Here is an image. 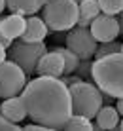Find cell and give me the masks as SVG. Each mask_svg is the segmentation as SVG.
I'll use <instances>...</instances> for the list:
<instances>
[{"instance_id":"obj_1","label":"cell","mask_w":123,"mask_h":131,"mask_svg":"<svg viewBox=\"0 0 123 131\" xmlns=\"http://www.w3.org/2000/svg\"><path fill=\"white\" fill-rule=\"evenodd\" d=\"M29 118L47 129H63L72 116L70 89L57 76H36L21 91Z\"/></svg>"},{"instance_id":"obj_2","label":"cell","mask_w":123,"mask_h":131,"mask_svg":"<svg viewBox=\"0 0 123 131\" xmlns=\"http://www.w3.org/2000/svg\"><path fill=\"white\" fill-rule=\"evenodd\" d=\"M91 78L95 85L114 99H123V53H110L91 63Z\"/></svg>"},{"instance_id":"obj_3","label":"cell","mask_w":123,"mask_h":131,"mask_svg":"<svg viewBox=\"0 0 123 131\" xmlns=\"http://www.w3.org/2000/svg\"><path fill=\"white\" fill-rule=\"evenodd\" d=\"M80 17L76 0H49L42 6V19L51 32L74 29Z\"/></svg>"},{"instance_id":"obj_4","label":"cell","mask_w":123,"mask_h":131,"mask_svg":"<svg viewBox=\"0 0 123 131\" xmlns=\"http://www.w3.org/2000/svg\"><path fill=\"white\" fill-rule=\"evenodd\" d=\"M68 89L72 99V114H81L93 120L104 105V93L95 84L83 82V80H78L76 84L68 85Z\"/></svg>"},{"instance_id":"obj_5","label":"cell","mask_w":123,"mask_h":131,"mask_svg":"<svg viewBox=\"0 0 123 131\" xmlns=\"http://www.w3.org/2000/svg\"><path fill=\"white\" fill-rule=\"evenodd\" d=\"M45 51H47V46L44 42H29V40L17 38L11 42L10 49H8V57L15 61L29 76L36 72V65Z\"/></svg>"},{"instance_id":"obj_6","label":"cell","mask_w":123,"mask_h":131,"mask_svg":"<svg viewBox=\"0 0 123 131\" xmlns=\"http://www.w3.org/2000/svg\"><path fill=\"white\" fill-rule=\"evenodd\" d=\"M25 85H27V72L15 61L6 59L0 63V95H2V99L21 95Z\"/></svg>"},{"instance_id":"obj_7","label":"cell","mask_w":123,"mask_h":131,"mask_svg":"<svg viewBox=\"0 0 123 131\" xmlns=\"http://www.w3.org/2000/svg\"><path fill=\"white\" fill-rule=\"evenodd\" d=\"M66 48L70 49V51H74L80 61H85V59H93L95 57L99 42L95 40V36L91 34L89 27H78L76 25L74 29H70L68 34H66Z\"/></svg>"},{"instance_id":"obj_8","label":"cell","mask_w":123,"mask_h":131,"mask_svg":"<svg viewBox=\"0 0 123 131\" xmlns=\"http://www.w3.org/2000/svg\"><path fill=\"white\" fill-rule=\"evenodd\" d=\"M91 34L95 36L97 42H110L119 36V21L116 15H108V13H99L89 25Z\"/></svg>"},{"instance_id":"obj_9","label":"cell","mask_w":123,"mask_h":131,"mask_svg":"<svg viewBox=\"0 0 123 131\" xmlns=\"http://www.w3.org/2000/svg\"><path fill=\"white\" fill-rule=\"evenodd\" d=\"M36 74L38 76H57L61 78L65 74V61H63V55L53 49V51H45L42 57H40L38 65H36Z\"/></svg>"},{"instance_id":"obj_10","label":"cell","mask_w":123,"mask_h":131,"mask_svg":"<svg viewBox=\"0 0 123 131\" xmlns=\"http://www.w3.org/2000/svg\"><path fill=\"white\" fill-rule=\"evenodd\" d=\"M0 114H2L6 120L13 122V124L23 122L27 116H29V114H27V106H25V103H23L21 95H13V97L4 99L2 105H0Z\"/></svg>"},{"instance_id":"obj_11","label":"cell","mask_w":123,"mask_h":131,"mask_svg":"<svg viewBox=\"0 0 123 131\" xmlns=\"http://www.w3.org/2000/svg\"><path fill=\"white\" fill-rule=\"evenodd\" d=\"M51 30L47 29L45 21L42 17H36V15H29L27 17V25L25 30H23V40H29V42H44L45 36H47Z\"/></svg>"},{"instance_id":"obj_12","label":"cell","mask_w":123,"mask_h":131,"mask_svg":"<svg viewBox=\"0 0 123 131\" xmlns=\"http://www.w3.org/2000/svg\"><path fill=\"white\" fill-rule=\"evenodd\" d=\"M27 19L21 15V13H11V15L0 17V30L6 38L10 40H17L23 36V30H25Z\"/></svg>"},{"instance_id":"obj_13","label":"cell","mask_w":123,"mask_h":131,"mask_svg":"<svg viewBox=\"0 0 123 131\" xmlns=\"http://www.w3.org/2000/svg\"><path fill=\"white\" fill-rule=\"evenodd\" d=\"M119 112H117L116 106H101V110L97 112L95 120H97V127L99 129H116L119 125Z\"/></svg>"},{"instance_id":"obj_14","label":"cell","mask_w":123,"mask_h":131,"mask_svg":"<svg viewBox=\"0 0 123 131\" xmlns=\"http://www.w3.org/2000/svg\"><path fill=\"white\" fill-rule=\"evenodd\" d=\"M42 0H6V8L11 13H21V15H34L42 10Z\"/></svg>"},{"instance_id":"obj_15","label":"cell","mask_w":123,"mask_h":131,"mask_svg":"<svg viewBox=\"0 0 123 131\" xmlns=\"http://www.w3.org/2000/svg\"><path fill=\"white\" fill-rule=\"evenodd\" d=\"M95 127L97 125H93V122L89 118H85L81 114H72L63 129H66V131H93Z\"/></svg>"},{"instance_id":"obj_16","label":"cell","mask_w":123,"mask_h":131,"mask_svg":"<svg viewBox=\"0 0 123 131\" xmlns=\"http://www.w3.org/2000/svg\"><path fill=\"white\" fill-rule=\"evenodd\" d=\"M78 10H80V19L93 21L101 13V6H99V0H80Z\"/></svg>"},{"instance_id":"obj_17","label":"cell","mask_w":123,"mask_h":131,"mask_svg":"<svg viewBox=\"0 0 123 131\" xmlns=\"http://www.w3.org/2000/svg\"><path fill=\"white\" fill-rule=\"evenodd\" d=\"M59 53L63 55V61H65V74H72L80 65V59L74 51H70L68 48H55Z\"/></svg>"},{"instance_id":"obj_18","label":"cell","mask_w":123,"mask_h":131,"mask_svg":"<svg viewBox=\"0 0 123 131\" xmlns=\"http://www.w3.org/2000/svg\"><path fill=\"white\" fill-rule=\"evenodd\" d=\"M121 49V44L116 42V40H110V42H99V48L95 51V59H101L104 55H110V53H117Z\"/></svg>"},{"instance_id":"obj_19","label":"cell","mask_w":123,"mask_h":131,"mask_svg":"<svg viewBox=\"0 0 123 131\" xmlns=\"http://www.w3.org/2000/svg\"><path fill=\"white\" fill-rule=\"evenodd\" d=\"M99 6H101L102 13L108 15H117L123 10V0H99Z\"/></svg>"},{"instance_id":"obj_20","label":"cell","mask_w":123,"mask_h":131,"mask_svg":"<svg viewBox=\"0 0 123 131\" xmlns=\"http://www.w3.org/2000/svg\"><path fill=\"white\" fill-rule=\"evenodd\" d=\"M21 127L17 124H13V122L6 120L2 114H0V131H19Z\"/></svg>"},{"instance_id":"obj_21","label":"cell","mask_w":123,"mask_h":131,"mask_svg":"<svg viewBox=\"0 0 123 131\" xmlns=\"http://www.w3.org/2000/svg\"><path fill=\"white\" fill-rule=\"evenodd\" d=\"M25 129L27 131H47V127L45 125H42V124H29V125H25Z\"/></svg>"},{"instance_id":"obj_22","label":"cell","mask_w":123,"mask_h":131,"mask_svg":"<svg viewBox=\"0 0 123 131\" xmlns=\"http://www.w3.org/2000/svg\"><path fill=\"white\" fill-rule=\"evenodd\" d=\"M11 42H13V40L6 38V36L2 34V30H0V44H4V46H6V48H10V46H11Z\"/></svg>"},{"instance_id":"obj_23","label":"cell","mask_w":123,"mask_h":131,"mask_svg":"<svg viewBox=\"0 0 123 131\" xmlns=\"http://www.w3.org/2000/svg\"><path fill=\"white\" fill-rule=\"evenodd\" d=\"M8 59V51H6V46L4 44H0V63Z\"/></svg>"},{"instance_id":"obj_24","label":"cell","mask_w":123,"mask_h":131,"mask_svg":"<svg viewBox=\"0 0 123 131\" xmlns=\"http://www.w3.org/2000/svg\"><path fill=\"white\" fill-rule=\"evenodd\" d=\"M116 108H117V112H119V116H123V99H117Z\"/></svg>"},{"instance_id":"obj_25","label":"cell","mask_w":123,"mask_h":131,"mask_svg":"<svg viewBox=\"0 0 123 131\" xmlns=\"http://www.w3.org/2000/svg\"><path fill=\"white\" fill-rule=\"evenodd\" d=\"M4 8H6V0H0V13L4 12Z\"/></svg>"},{"instance_id":"obj_26","label":"cell","mask_w":123,"mask_h":131,"mask_svg":"<svg viewBox=\"0 0 123 131\" xmlns=\"http://www.w3.org/2000/svg\"><path fill=\"white\" fill-rule=\"evenodd\" d=\"M117 127H119V129L123 131V120H119V125H117Z\"/></svg>"},{"instance_id":"obj_27","label":"cell","mask_w":123,"mask_h":131,"mask_svg":"<svg viewBox=\"0 0 123 131\" xmlns=\"http://www.w3.org/2000/svg\"><path fill=\"white\" fill-rule=\"evenodd\" d=\"M119 51H121V53H123V44H121V49H119Z\"/></svg>"},{"instance_id":"obj_28","label":"cell","mask_w":123,"mask_h":131,"mask_svg":"<svg viewBox=\"0 0 123 131\" xmlns=\"http://www.w3.org/2000/svg\"><path fill=\"white\" fill-rule=\"evenodd\" d=\"M42 2H44V4H45V2H49V0H42Z\"/></svg>"},{"instance_id":"obj_29","label":"cell","mask_w":123,"mask_h":131,"mask_svg":"<svg viewBox=\"0 0 123 131\" xmlns=\"http://www.w3.org/2000/svg\"><path fill=\"white\" fill-rule=\"evenodd\" d=\"M121 19H123V10H121Z\"/></svg>"},{"instance_id":"obj_30","label":"cell","mask_w":123,"mask_h":131,"mask_svg":"<svg viewBox=\"0 0 123 131\" xmlns=\"http://www.w3.org/2000/svg\"><path fill=\"white\" fill-rule=\"evenodd\" d=\"M76 2H80V0H76Z\"/></svg>"},{"instance_id":"obj_31","label":"cell","mask_w":123,"mask_h":131,"mask_svg":"<svg viewBox=\"0 0 123 131\" xmlns=\"http://www.w3.org/2000/svg\"><path fill=\"white\" fill-rule=\"evenodd\" d=\"M0 97H2V95H0Z\"/></svg>"}]
</instances>
